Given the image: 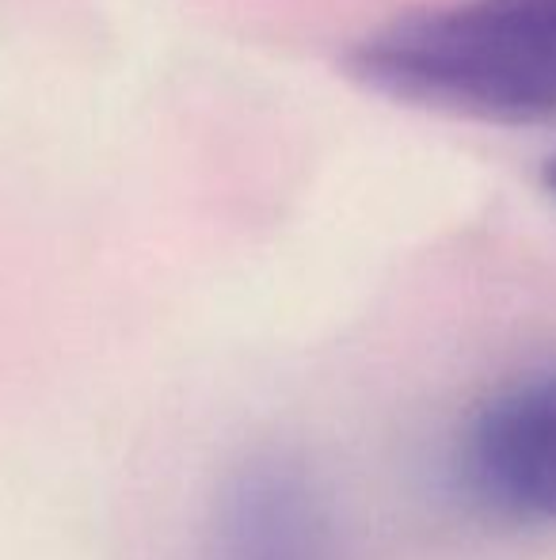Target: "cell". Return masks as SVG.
Returning a JSON list of instances; mask_svg holds the SVG:
<instances>
[{
    "instance_id": "6da1fadb",
    "label": "cell",
    "mask_w": 556,
    "mask_h": 560,
    "mask_svg": "<svg viewBox=\"0 0 556 560\" xmlns=\"http://www.w3.org/2000/svg\"><path fill=\"white\" fill-rule=\"evenodd\" d=\"M381 96L492 118H556V0H458L404 15L351 50Z\"/></svg>"
},
{
    "instance_id": "7a4b0ae2",
    "label": "cell",
    "mask_w": 556,
    "mask_h": 560,
    "mask_svg": "<svg viewBox=\"0 0 556 560\" xmlns=\"http://www.w3.org/2000/svg\"><path fill=\"white\" fill-rule=\"evenodd\" d=\"M461 465L492 508L556 523V370L496 393L469 423Z\"/></svg>"
},
{
    "instance_id": "3957f363",
    "label": "cell",
    "mask_w": 556,
    "mask_h": 560,
    "mask_svg": "<svg viewBox=\"0 0 556 560\" xmlns=\"http://www.w3.org/2000/svg\"><path fill=\"white\" fill-rule=\"evenodd\" d=\"M210 560H335L324 495L286 457L245 465L222 495Z\"/></svg>"
},
{
    "instance_id": "277c9868",
    "label": "cell",
    "mask_w": 556,
    "mask_h": 560,
    "mask_svg": "<svg viewBox=\"0 0 556 560\" xmlns=\"http://www.w3.org/2000/svg\"><path fill=\"white\" fill-rule=\"evenodd\" d=\"M545 184H549V191L556 195V156L549 164H545Z\"/></svg>"
}]
</instances>
